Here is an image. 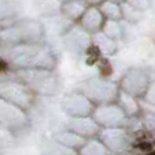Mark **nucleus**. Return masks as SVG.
<instances>
[{"instance_id": "obj_2", "label": "nucleus", "mask_w": 155, "mask_h": 155, "mask_svg": "<svg viewBox=\"0 0 155 155\" xmlns=\"http://www.w3.org/2000/svg\"><path fill=\"white\" fill-rule=\"evenodd\" d=\"M112 2H113V3H116V2H120V0H112Z\"/></svg>"}, {"instance_id": "obj_1", "label": "nucleus", "mask_w": 155, "mask_h": 155, "mask_svg": "<svg viewBox=\"0 0 155 155\" xmlns=\"http://www.w3.org/2000/svg\"><path fill=\"white\" fill-rule=\"evenodd\" d=\"M5 68H7V65H5V63L0 60V71H4Z\"/></svg>"}, {"instance_id": "obj_3", "label": "nucleus", "mask_w": 155, "mask_h": 155, "mask_svg": "<svg viewBox=\"0 0 155 155\" xmlns=\"http://www.w3.org/2000/svg\"><path fill=\"white\" fill-rule=\"evenodd\" d=\"M148 155H155V151H154V153H151V154H148Z\"/></svg>"}]
</instances>
